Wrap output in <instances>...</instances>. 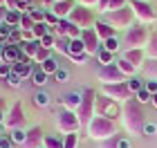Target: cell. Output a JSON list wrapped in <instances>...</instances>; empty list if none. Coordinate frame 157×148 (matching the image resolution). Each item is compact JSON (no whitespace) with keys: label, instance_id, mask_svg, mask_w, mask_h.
Returning <instances> with one entry per match:
<instances>
[{"label":"cell","instance_id":"cell-28","mask_svg":"<svg viewBox=\"0 0 157 148\" xmlns=\"http://www.w3.org/2000/svg\"><path fill=\"white\" fill-rule=\"evenodd\" d=\"M63 139H65V137L45 135V142H43V148H63Z\"/></svg>","mask_w":157,"mask_h":148},{"label":"cell","instance_id":"cell-4","mask_svg":"<svg viewBox=\"0 0 157 148\" xmlns=\"http://www.w3.org/2000/svg\"><path fill=\"white\" fill-rule=\"evenodd\" d=\"M81 92H83V99H81L78 110H76V117H78V121H81V126H88L92 119H94L97 92H94V88H85V90H81Z\"/></svg>","mask_w":157,"mask_h":148},{"label":"cell","instance_id":"cell-16","mask_svg":"<svg viewBox=\"0 0 157 148\" xmlns=\"http://www.w3.org/2000/svg\"><path fill=\"white\" fill-rule=\"evenodd\" d=\"M121 59H126L128 63H132L137 70H141L144 63L148 61V56H146V49H126V52L121 54Z\"/></svg>","mask_w":157,"mask_h":148},{"label":"cell","instance_id":"cell-25","mask_svg":"<svg viewBox=\"0 0 157 148\" xmlns=\"http://www.w3.org/2000/svg\"><path fill=\"white\" fill-rule=\"evenodd\" d=\"M34 38H36V40H40L43 36H47V34H52V27H49L47 23H36V25H34Z\"/></svg>","mask_w":157,"mask_h":148},{"label":"cell","instance_id":"cell-15","mask_svg":"<svg viewBox=\"0 0 157 148\" xmlns=\"http://www.w3.org/2000/svg\"><path fill=\"white\" fill-rule=\"evenodd\" d=\"M74 7H76V0H56V2L52 5V9H49V11H52L59 20H65V18L70 16V13H72Z\"/></svg>","mask_w":157,"mask_h":148},{"label":"cell","instance_id":"cell-41","mask_svg":"<svg viewBox=\"0 0 157 148\" xmlns=\"http://www.w3.org/2000/svg\"><path fill=\"white\" fill-rule=\"evenodd\" d=\"M38 43H40L43 47H45V49H54V43H56V36H54V34H47V36H43V38L38 40Z\"/></svg>","mask_w":157,"mask_h":148},{"label":"cell","instance_id":"cell-49","mask_svg":"<svg viewBox=\"0 0 157 148\" xmlns=\"http://www.w3.org/2000/svg\"><path fill=\"white\" fill-rule=\"evenodd\" d=\"M0 148H13V142H11L9 132H7V135H2V137H0Z\"/></svg>","mask_w":157,"mask_h":148},{"label":"cell","instance_id":"cell-11","mask_svg":"<svg viewBox=\"0 0 157 148\" xmlns=\"http://www.w3.org/2000/svg\"><path fill=\"white\" fill-rule=\"evenodd\" d=\"M25 126V112H23V103L16 101L7 110V117H5V128L7 130H16V128H23Z\"/></svg>","mask_w":157,"mask_h":148},{"label":"cell","instance_id":"cell-61","mask_svg":"<svg viewBox=\"0 0 157 148\" xmlns=\"http://www.w3.org/2000/svg\"><path fill=\"white\" fill-rule=\"evenodd\" d=\"M2 135H7V132H5V126H0V137Z\"/></svg>","mask_w":157,"mask_h":148},{"label":"cell","instance_id":"cell-33","mask_svg":"<svg viewBox=\"0 0 157 148\" xmlns=\"http://www.w3.org/2000/svg\"><path fill=\"white\" fill-rule=\"evenodd\" d=\"M54 49H56V52H61V54H65V56H67V49H70V38H65V36H56Z\"/></svg>","mask_w":157,"mask_h":148},{"label":"cell","instance_id":"cell-17","mask_svg":"<svg viewBox=\"0 0 157 148\" xmlns=\"http://www.w3.org/2000/svg\"><path fill=\"white\" fill-rule=\"evenodd\" d=\"M92 29L97 32V36H99L101 43H105V40H110V38H117V29H115V27H110L105 20H97Z\"/></svg>","mask_w":157,"mask_h":148},{"label":"cell","instance_id":"cell-54","mask_svg":"<svg viewBox=\"0 0 157 148\" xmlns=\"http://www.w3.org/2000/svg\"><path fill=\"white\" fill-rule=\"evenodd\" d=\"M155 132H157V126L146 121V126H144V132H141V135H155Z\"/></svg>","mask_w":157,"mask_h":148},{"label":"cell","instance_id":"cell-21","mask_svg":"<svg viewBox=\"0 0 157 148\" xmlns=\"http://www.w3.org/2000/svg\"><path fill=\"white\" fill-rule=\"evenodd\" d=\"M141 72H144L146 79L157 81V59H148V61L144 63V67H141Z\"/></svg>","mask_w":157,"mask_h":148},{"label":"cell","instance_id":"cell-60","mask_svg":"<svg viewBox=\"0 0 157 148\" xmlns=\"http://www.w3.org/2000/svg\"><path fill=\"white\" fill-rule=\"evenodd\" d=\"M151 103H153V105H155V108H157V92L153 94V101H151Z\"/></svg>","mask_w":157,"mask_h":148},{"label":"cell","instance_id":"cell-36","mask_svg":"<svg viewBox=\"0 0 157 148\" xmlns=\"http://www.w3.org/2000/svg\"><path fill=\"white\" fill-rule=\"evenodd\" d=\"M20 43H23V32L16 27V29L9 34V38H7V45H20Z\"/></svg>","mask_w":157,"mask_h":148},{"label":"cell","instance_id":"cell-45","mask_svg":"<svg viewBox=\"0 0 157 148\" xmlns=\"http://www.w3.org/2000/svg\"><path fill=\"white\" fill-rule=\"evenodd\" d=\"M9 74H11V65H7V63H0V79H9Z\"/></svg>","mask_w":157,"mask_h":148},{"label":"cell","instance_id":"cell-27","mask_svg":"<svg viewBox=\"0 0 157 148\" xmlns=\"http://www.w3.org/2000/svg\"><path fill=\"white\" fill-rule=\"evenodd\" d=\"M40 70L47 76H54L56 72H59V63H56V59H47L45 63H40Z\"/></svg>","mask_w":157,"mask_h":148},{"label":"cell","instance_id":"cell-53","mask_svg":"<svg viewBox=\"0 0 157 148\" xmlns=\"http://www.w3.org/2000/svg\"><path fill=\"white\" fill-rule=\"evenodd\" d=\"M76 5H81V7H88V9H92V7H97V5H99V0H76Z\"/></svg>","mask_w":157,"mask_h":148},{"label":"cell","instance_id":"cell-57","mask_svg":"<svg viewBox=\"0 0 157 148\" xmlns=\"http://www.w3.org/2000/svg\"><path fill=\"white\" fill-rule=\"evenodd\" d=\"M117 148H130V139H121V137H117Z\"/></svg>","mask_w":157,"mask_h":148},{"label":"cell","instance_id":"cell-34","mask_svg":"<svg viewBox=\"0 0 157 148\" xmlns=\"http://www.w3.org/2000/svg\"><path fill=\"white\" fill-rule=\"evenodd\" d=\"M146 56L148 59H157V34H151V40L146 45Z\"/></svg>","mask_w":157,"mask_h":148},{"label":"cell","instance_id":"cell-47","mask_svg":"<svg viewBox=\"0 0 157 148\" xmlns=\"http://www.w3.org/2000/svg\"><path fill=\"white\" fill-rule=\"evenodd\" d=\"M45 23H47L49 27H56V25H59V18H56L52 11H45Z\"/></svg>","mask_w":157,"mask_h":148},{"label":"cell","instance_id":"cell-20","mask_svg":"<svg viewBox=\"0 0 157 148\" xmlns=\"http://www.w3.org/2000/svg\"><path fill=\"white\" fill-rule=\"evenodd\" d=\"M20 49H23V54L27 56V59H36V52H38V47H40V43H38V40H32V43H27V40H23V43H20L18 45Z\"/></svg>","mask_w":157,"mask_h":148},{"label":"cell","instance_id":"cell-12","mask_svg":"<svg viewBox=\"0 0 157 148\" xmlns=\"http://www.w3.org/2000/svg\"><path fill=\"white\" fill-rule=\"evenodd\" d=\"M99 81H101V85H108V83H124L128 81L124 74H121V70L117 67V63H112V65H101L99 67Z\"/></svg>","mask_w":157,"mask_h":148},{"label":"cell","instance_id":"cell-13","mask_svg":"<svg viewBox=\"0 0 157 148\" xmlns=\"http://www.w3.org/2000/svg\"><path fill=\"white\" fill-rule=\"evenodd\" d=\"M81 40H83V47H85V54H88V56H97L99 49L103 47L94 29H85V32L81 34Z\"/></svg>","mask_w":157,"mask_h":148},{"label":"cell","instance_id":"cell-31","mask_svg":"<svg viewBox=\"0 0 157 148\" xmlns=\"http://www.w3.org/2000/svg\"><path fill=\"white\" fill-rule=\"evenodd\" d=\"M97 59H99V63H101V65H112V63H115V54L101 47V49H99V54H97Z\"/></svg>","mask_w":157,"mask_h":148},{"label":"cell","instance_id":"cell-64","mask_svg":"<svg viewBox=\"0 0 157 148\" xmlns=\"http://www.w3.org/2000/svg\"><path fill=\"white\" fill-rule=\"evenodd\" d=\"M144 2H148V0H144Z\"/></svg>","mask_w":157,"mask_h":148},{"label":"cell","instance_id":"cell-44","mask_svg":"<svg viewBox=\"0 0 157 148\" xmlns=\"http://www.w3.org/2000/svg\"><path fill=\"white\" fill-rule=\"evenodd\" d=\"M54 79L59 81V83H67V79H70V72H67V70H63V67H59V72L54 74Z\"/></svg>","mask_w":157,"mask_h":148},{"label":"cell","instance_id":"cell-48","mask_svg":"<svg viewBox=\"0 0 157 148\" xmlns=\"http://www.w3.org/2000/svg\"><path fill=\"white\" fill-rule=\"evenodd\" d=\"M20 81H23V79H20L18 74H13V72L9 74V79H7V83H9L11 88H20Z\"/></svg>","mask_w":157,"mask_h":148},{"label":"cell","instance_id":"cell-63","mask_svg":"<svg viewBox=\"0 0 157 148\" xmlns=\"http://www.w3.org/2000/svg\"><path fill=\"white\" fill-rule=\"evenodd\" d=\"M0 7H5V0H0Z\"/></svg>","mask_w":157,"mask_h":148},{"label":"cell","instance_id":"cell-14","mask_svg":"<svg viewBox=\"0 0 157 148\" xmlns=\"http://www.w3.org/2000/svg\"><path fill=\"white\" fill-rule=\"evenodd\" d=\"M43 142H45V132H43L40 126H32L27 130V137H25V144L20 148H43Z\"/></svg>","mask_w":157,"mask_h":148},{"label":"cell","instance_id":"cell-35","mask_svg":"<svg viewBox=\"0 0 157 148\" xmlns=\"http://www.w3.org/2000/svg\"><path fill=\"white\" fill-rule=\"evenodd\" d=\"M135 99H137V101H139L141 105H146V103H151V101H153V94H151V92H148V90H146V88H141V90H139V92H137V94H135Z\"/></svg>","mask_w":157,"mask_h":148},{"label":"cell","instance_id":"cell-9","mask_svg":"<svg viewBox=\"0 0 157 148\" xmlns=\"http://www.w3.org/2000/svg\"><path fill=\"white\" fill-rule=\"evenodd\" d=\"M128 5H130L135 18L139 20V25H151L157 20V11L148 2H144V0H128Z\"/></svg>","mask_w":157,"mask_h":148},{"label":"cell","instance_id":"cell-1","mask_svg":"<svg viewBox=\"0 0 157 148\" xmlns=\"http://www.w3.org/2000/svg\"><path fill=\"white\" fill-rule=\"evenodd\" d=\"M121 123L128 135H141L146 126V115H144V105L137 99H128L126 103H121Z\"/></svg>","mask_w":157,"mask_h":148},{"label":"cell","instance_id":"cell-46","mask_svg":"<svg viewBox=\"0 0 157 148\" xmlns=\"http://www.w3.org/2000/svg\"><path fill=\"white\" fill-rule=\"evenodd\" d=\"M5 117H7V101L0 97V126H5Z\"/></svg>","mask_w":157,"mask_h":148},{"label":"cell","instance_id":"cell-38","mask_svg":"<svg viewBox=\"0 0 157 148\" xmlns=\"http://www.w3.org/2000/svg\"><path fill=\"white\" fill-rule=\"evenodd\" d=\"M20 16H23L20 11H7V20H5V23H7V25H11V27H18Z\"/></svg>","mask_w":157,"mask_h":148},{"label":"cell","instance_id":"cell-10","mask_svg":"<svg viewBox=\"0 0 157 148\" xmlns=\"http://www.w3.org/2000/svg\"><path fill=\"white\" fill-rule=\"evenodd\" d=\"M101 94L108 97V99H115L117 103H126L128 99H132L135 94L130 92L128 83H108V85H101Z\"/></svg>","mask_w":157,"mask_h":148},{"label":"cell","instance_id":"cell-26","mask_svg":"<svg viewBox=\"0 0 157 148\" xmlns=\"http://www.w3.org/2000/svg\"><path fill=\"white\" fill-rule=\"evenodd\" d=\"M49 103H52V97H49L47 92H43V90H38V92L34 94V105H38V108H47Z\"/></svg>","mask_w":157,"mask_h":148},{"label":"cell","instance_id":"cell-30","mask_svg":"<svg viewBox=\"0 0 157 148\" xmlns=\"http://www.w3.org/2000/svg\"><path fill=\"white\" fill-rule=\"evenodd\" d=\"M34 18L29 16V13H23V16H20V23H18V29L20 32H32L34 29Z\"/></svg>","mask_w":157,"mask_h":148},{"label":"cell","instance_id":"cell-37","mask_svg":"<svg viewBox=\"0 0 157 148\" xmlns=\"http://www.w3.org/2000/svg\"><path fill=\"white\" fill-rule=\"evenodd\" d=\"M126 83H128V88H130V92H132V94H137L139 90L144 88V81H139L137 76H130V79H128Z\"/></svg>","mask_w":157,"mask_h":148},{"label":"cell","instance_id":"cell-43","mask_svg":"<svg viewBox=\"0 0 157 148\" xmlns=\"http://www.w3.org/2000/svg\"><path fill=\"white\" fill-rule=\"evenodd\" d=\"M101 45H103V49H108V52L117 54V49H119V40H117V38H110V40H105V43H101Z\"/></svg>","mask_w":157,"mask_h":148},{"label":"cell","instance_id":"cell-8","mask_svg":"<svg viewBox=\"0 0 157 148\" xmlns=\"http://www.w3.org/2000/svg\"><path fill=\"white\" fill-rule=\"evenodd\" d=\"M78 128H81V121H78L76 112H72V110H61L59 112L56 130H59L63 137H65V135H74V132H78Z\"/></svg>","mask_w":157,"mask_h":148},{"label":"cell","instance_id":"cell-40","mask_svg":"<svg viewBox=\"0 0 157 148\" xmlns=\"http://www.w3.org/2000/svg\"><path fill=\"white\" fill-rule=\"evenodd\" d=\"M16 29V27H11V25H7V23H2L0 25V40H2V43L7 45V38H9V34Z\"/></svg>","mask_w":157,"mask_h":148},{"label":"cell","instance_id":"cell-24","mask_svg":"<svg viewBox=\"0 0 157 148\" xmlns=\"http://www.w3.org/2000/svg\"><path fill=\"white\" fill-rule=\"evenodd\" d=\"M70 27H72V23H70L67 18H65V20H59V25L52 27V34H54V36H65V38H67Z\"/></svg>","mask_w":157,"mask_h":148},{"label":"cell","instance_id":"cell-52","mask_svg":"<svg viewBox=\"0 0 157 148\" xmlns=\"http://www.w3.org/2000/svg\"><path fill=\"white\" fill-rule=\"evenodd\" d=\"M5 7H7L9 11H18L20 2H18V0H5Z\"/></svg>","mask_w":157,"mask_h":148},{"label":"cell","instance_id":"cell-2","mask_svg":"<svg viewBox=\"0 0 157 148\" xmlns=\"http://www.w3.org/2000/svg\"><path fill=\"white\" fill-rule=\"evenodd\" d=\"M85 130H88V137L94 139V142H108V139L117 137V121H112V119H105V117H97L85 126Z\"/></svg>","mask_w":157,"mask_h":148},{"label":"cell","instance_id":"cell-32","mask_svg":"<svg viewBox=\"0 0 157 148\" xmlns=\"http://www.w3.org/2000/svg\"><path fill=\"white\" fill-rule=\"evenodd\" d=\"M47 79H49V76L43 72V70H34V74H32V83H34L36 88H43V85L47 83Z\"/></svg>","mask_w":157,"mask_h":148},{"label":"cell","instance_id":"cell-58","mask_svg":"<svg viewBox=\"0 0 157 148\" xmlns=\"http://www.w3.org/2000/svg\"><path fill=\"white\" fill-rule=\"evenodd\" d=\"M7 11H9L7 7H0V25H2L5 20H7Z\"/></svg>","mask_w":157,"mask_h":148},{"label":"cell","instance_id":"cell-55","mask_svg":"<svg viewBox=\"0 0 157 148\" xmlns=\"http://www.w3.org/2000/svg\"><path fill=\"white\" fill-rule=\"evenodd\" d=\"M72 61L76 63V65H85V63H88V54H78V56H72Z\"/></svg>","mask_w":157,"mask_h":148},{"label":"cell","instance_id":"cell-62","mask_svg":"<svg viewBox=\"0 0 157 148\" xmlns=\"http://www.w3.org/2000/svg\"><path fill=\"white\" fill-rule=\"evenodd\" d=\"M2 47H5V43H2V40H0V52H2Z\"/></svg>","mask_w":157,"mask_h":148},{"label":"cell","instance_id":"cell-50","mask_svg":"<svg viewBox=\"0 0 157 148\" xmlns=\"http://www.w3.org/2000/svg\"><path fill=\"white\" fill-rule=\"evenodd\" d=\"M144 88H146L151 94H155V92H157V81H153V79H146V81H144Z\"/></svg>","mask_w":157,"mask_h":148},{"label":"cell","instance_id":"cell-51","mask_svg":"<svg viewBox=\"0 0 157 148\" xmlns=\"http://www.w3.org/2000/svg\"><path fill=\"white\" fill-rule=\"evenodd\" d=\"M108 7H110V0H99L97 9H99V13H108Z\"/></svg>","mask_w":157,"mask_h":148},{"label":"cell","instance_id":"cell-56","mask_svg":"<svg viewBox=\"0 0 157 148\" xmlns=\"http://www.w3.org/2000/svg\"><path fill=\"white\" fill-rule=\"evenodd\" d=\"M101 148H117V137L108 139V142H101Z\"/></svg>","mask_w":157,"mask_h":148},{"label":"cell","instance_id":"cell-59","mask_svg":"<svg viewBox=\"0 0 157 148\" xmlns=\"http://www.w3.org/2000/svg\"><path fill=\"white\" fill-rule=\"evenodd\" d=\"M43 2H45V7H47V9H45V11H49V9H52V5L56 2V0H43Z\"/></svg>","mask_w":157,"mask_h":148},{"label":"cell","instance_id":"cell-5","mask_svg":"<svg viewBox=\"0 0 157 148\" xmlns=\"http://www.w3.org/2000/svg\"><path fill=\"white\" fill-rule=\"evenodd\" d=\"M103 20H105L110 27H115V29H130V27H132V20H135V13H132V9H130V5H126L124 9L103 13Z\"/></svg>","mask_w":157,"mask_h":148},{"label":"cell","instance_id":"cell-42","mask_svg":"<svg viewBox=\"0 0 157 148\" xmlns=\"http://www.w3.org/2000/svg\"><path fill=\"white\" fill-rule=\"evenodd\" d=\"M47 59H52V56H49V49H45V47H38V52H36V59H34V63H45Z\"/></svg>","mask_w":157,"mask_h":148},{"label":"cell","instance_id":"cell-6","mask_svg":"<svg viewBox=\"0 0 157 148\" xmlns=\"http://www.w3.org/2000/svg\"><path fill=\"white\" fill-rule=\"evenodd\" d=\"M94 115L97 117H105L117 121V117H121V103H117L115 99H108L103 94H97V103H94Z\"/></svg>","mask_w":157,"mask_h":148},{"label":"cell","instance_id":"cell-39","mask_svg":"<svg viewBox=\"0 0 157 148\" xmlns=\"http://www.w3.org/2000/svg\"><path fill=\"white\" fill-rule=\"evenodd\" d=\"M63 148H78V135L74 132V135H65V139H63Z\"/></svg>","mask_w":157,"mask_h":148},{"label":"cell","instance_id":"cell-3","mask_svg":"<svg viewBox=\"0 0 157 148\" xmlns=\"http://www.w3.org/2000/svg\"><path fill=\"white\" fill-rule=\"evenodd\" d=\"M148 40H151V32L144 25H135L124 34V45L126 49H146Z\"/></svg>","mask_w":157,"mask_h":148},{"label":"cell","instance_id":"cell-22","mask_svg":"<svg viewBox=\"0 0 157 148\" xmlns=\"http://www.w3.org/2000/svg\"><path fill=\"white\" fill-rule=\"evenodd\" d=\"M117 63V67L121 70V74L126 76V79H130V76H135V72H137V67L132 65V63H128L126 59H119V61H115Z\"/></svg>","mask_w":157,"mask_h":148},{"label":"cell","instance_id":"cell-23","mask_svg":"<svg viewBox=\"0 0 157 148\" xmlns=\"http://www.w3.org/2000/svg\"><path fill=\"white\" fill-rule=\"evenodd\" d=\"M78 54H85V47H83V40H81V38H74V40H70L67 56L72 59V56H78Z\"/></svg>","mask_w":157,"mask_h":148},{"label":"cell","instance_id":"cell-29","mask_svg":"<svg viewBox=\"0 0 157 148\" xmlns=\"http://www.w3.org/2000/svg\"><path fill=\"white\" fill-rule=\"evenodd\" d=\"M9 137H11L13 146H23V144H25V137H27V130H23V128L9 130Z\"/></svg>","mask_w":157,"mask_h":148},{"label":"cell","instance_id":"cell-18","mask_svg":"<svg viewBox=\"0 0 157 148\" xmlns=\"http://www.w3.org/2000/svg\"><path fill=\"white\" fill-rule=\"evenodd\" d=\"M81 99H83V92H67L65 97L61 99L63 110H72V112H76L78 105H81Z\"/></svg>","mask_w":157,"mask_h":148},{"label":"cell","instance_id":"cell-7","mask_svg":"<svg viewBox=\"0 0 157 148\" xmlns=\"http://www.w3.org/2000/svg\"><path fill=\"white\" fill-rule=\"evenodd\" d=\"M67 20L72 25H76L78 29H92V27H94V11L92 9H88V7H81V5H76L74 9H72V13H70L67 16Z\"/></svg>","mask_w":157,"mask_h":148},{"label":"cell","instance_id":"cell-19","mask_svg":"<svg viewBox=\"0 0 157 148\" xmlns=\"http://www.w3.org/2000/svg\"><path fill=\"white\" fill-rule=\"evenodd\" d=\"M11 72H13V74H18L20 79H32L34 70H32V63H23V61H18V63H13V65H11Z\"/></svg>","mask_w":157,"mask_h":148}]
</instances>
